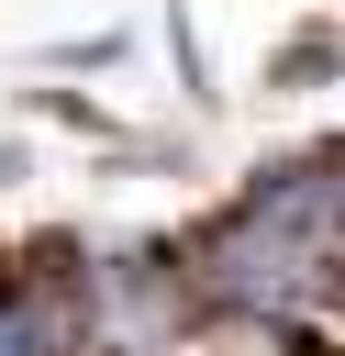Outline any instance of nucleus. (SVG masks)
Masks as SVG:
<instances>
[{
	"label": "nucleus",
	"mask_w": 345,
	"mask_h": 356,
	"mask_svg": "<svg viewBox=\"0 0 345 356\" xmlns=\"http://www.w3.org/2000/svg\"><path fill=\"white\" fill-rule=\"evenodd\" d=\"M334 67H345V33H300V44L267 67V89H312V78H334Z\"/></svg>",
	"instance_id": "1"
}]
</instances>
